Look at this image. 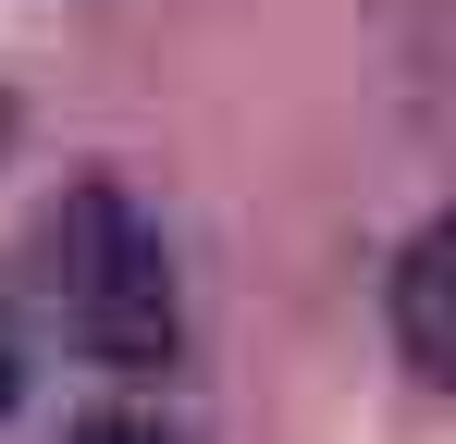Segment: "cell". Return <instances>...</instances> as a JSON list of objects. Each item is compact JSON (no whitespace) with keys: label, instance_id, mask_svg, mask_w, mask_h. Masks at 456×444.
Instances as JSON below:
<instances>
[{"label":"cell","instance_id":"obj_1","mask_svg":"<svg viewBox=\"0 0 456 444\" xmlns=\"http://www.w3.org/2000/svg\"><path fill=\"white\" fill-rule=\"evenodd\" d=\"M50 296H62V333L111 370H173V346H185L173 247H160V222L111 173L62 185V210H50Z\"/></svg>","mask_w":456,"mask_h":444},{"label":"cell","instance_id":"obj_2","mask_svg":"<svg viewBox=\"0 0 456 444\" xmlns=\"http://www.w3.org/2000/svg\"><path fill=\"white\" fill-rule=\"evenodd\" d=\"M382 308H395V346H407V370L456 395V210H432L407 247H395V284H382Z\"/></svg>","mask_w":456,"mask_h":444},{"label":"cell","instance_id":"obj_3","mask_svg":"<svg viewBox=\"0 0 456 444\" xmlns=\"http://www.w3.org/2000/svg\"><path fill=\"white\" fill-rule=\"evenodd\" d=\"M75 444H185V432H160V420H136V407H111V420H86Z\"/></svg>","mask_w":456,"mask_h":444},{"label":"cell","instance_id":"obj_4","mask_svg":"<svg viewBox=\"0 0 456 444\" xmlns=\"http://www.w3.org/2000/svg\"><path fill=\"white\" fill-rule=\"evenodd\" d=\"M12 395H25V358H12V333H0V420H12Z\"/></svg>","mask_w":456,"mask_h":444}]
</instances>
